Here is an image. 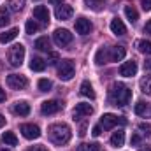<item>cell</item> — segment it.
Masks as SVG:
<instances>
[{"label": "cell", "instance_id": "obj_1", "mask_svg": "<svg viewBox=\"0 0 151 151\" xmlns=\"http://www.w3.org/2000/svg\"><path fill=\"white\" fill-rule=\"evenodd\" d=\"M47 134H49V141L53 144H56V146L67 144L70 141V137H72V132H70L69 125H65V123H55V125H51L49 130H47Z\"/></svg>", "mask_w": 151, "mask_h": 151}, {"label": "cell", "instance_id": "obj_2", "mask_svg": "<svg viewBox=\"0 0 151 151\" xmlns=\"http://www.w3.org/2000/svg\"><path fill=\"white\" fill-rule=\"evenodd\" d=\"M132 99V90L123 84V83H114L111 86V91H109V100L113 102L114 106H127Z\"/></svg>", "mask_w": 151, "mask_h": 151}, {"label": "cell", "instance_id": "obj_3", "mask_svg": "<svg viewBox=\"0 0 151 151\" xmlns=\"http://www.w3.org/2000/svg\"><path fill=\"white\" fill-rule=\"evenodd\" d=\"M25 58V46L23 44H14L9 49V63L12 67H19Z\"/></svg>", "mask_w": 151, "mask_h": 151}, {"label": "cell", "instance_id": "obj_4", "mask_svg": "<svg viewBox=\"0 0 151 151\" xmlns=\"http://www.w3.org/2000/svg\"><path fill=\"white\" fill-rule=\"evenodd\" d=\"M118 123H119V125H125L127 119L121 118V116H116V114L107 113V114H104V116L100 118V123H99V125H100L104 130H111V128H114Z\"/></svg>", "mask_w": 151, "mask_h": 151}, {"label": "cell", "instance_id": "obj_5", "mask_svg": "<svg viewBox=\"0 0 151 151\" xmlns=\"http://www.w3.org/2000/svg\"><path fill=\"white\" fill-rule=\"evenodd\" d=\"M76 74V67H74V62L72 60H63L58 67V77L62 81H70Z\"/></svg>", "mask_w": 151, "mask_h": 151}, {"label": "cell", "instance_id": "obj_6", "mask_svg": "<svg viewBox=\"0 0 151 151\" xmlns=\"http://www.w3.org/2000/svg\"><path fill=\"white\" fill-rule=\"evenodd\" d=\"M7 86L12 90H25L28 86V79L21 74H11L7 76Z\"/></svg>", "mask_w": 151, "mask_h": 151}, {"label": "cell", "instance_id": "obj_7", "mask_svg": "<svg viewBox=\"0 0 151 151\" xmlns=\"http://www.w3.org/2000/svg\"><path fill=\"white\" fill-rule=\"evenodd\" d=\"M53 39H55V42L58 44V46H69L70 42H72V34L67 30V28H56L55 30V34H53Z\"/></svg>", "mask_w": 151, "mask_h": 151}, {"label": "cell", "instance_id": "obj_8", "mask_svg": "<svg viewBox=\"0 0 151 151\" xmlns=\"http://www.w3.org/2000/svg\"><path fill=\"white\" fill-rule=\"evenodd\" d=\"M19 130H21V134H23L25 139L34 141V139L40 137V128H39L37 125H34V123H25V125L19 127Z\"/></svg>", "mask_w": 151, "mask_h": 151}, {"label": "cell", "instance_id": "obj_9", "mask_svg": "<svg viewBox=\"0 0 151 151\" xmlns=\"http://www.w3.org/2000/svg\"><path fill=\"white\" fill-rule=\"evenodd\" d=\"M62 107H63V102H60V100H46L40 106V113L42 114H55V113H58Z\"/></svg>", "mask_w": 151, "mask_h": 151}, {"label": "cell", "instance_id": "obj_10", "mask_svg": "<svg viewBox=\"0 0 151 151\" xmlns=\"http://www.w3.org/2000/svg\"><path fill=\"white\" fill-rule=\"evenodd\" d=\"M127 55V49L123 46H114V47H107V60L109 62H119L123 60Z\"/></svg>", "mask_w": 151, "mask_h": 151}, {"label": "cell", "instance_id": "obj_11", "mask_svg": "<svg viewBox=\"0 0 151 151\" xmlns=\"http://www.w3.org/2000/svg\"><path fill=\"white\" fill-rule=\"evenodd\" d=\"M72 14H74V9H72L70 5H65V4H62V5H56V11H55V16H56V19H62V21H65V19H70V18H72Z\"/></svg>", "mask_w": 151, "mask_h": 151}, {"label": "cell", "instance_id": "obj_12", "mask_svg": "<svg viewBox=\"0 0 151 151\" xmlns=\"http://www.w3.org/2000/svg\"><path fill=\"white\" fill-rule=\"evenodd\" d=\"M135 74H137V63L134 60L125 62L119 67V76H123V77H132V76H135Z\"/></svg>", "mask_w": 151, "mask_h": 151}, {"label": "cell", "instance_id": "obj_13", "mask_svg": "<svg viewBox=\"0 0 151 151\" xmlns=\"http://www.w3.org/2000/svg\"><path fill=\"white\" fill-rule=\"evenodd\" d=\"M76 32H77L79 35L90 34V32H91V23H90V19H86V18L76 19Z\"/></svg>", "mask_w": 151, "mask_h": 151}, {"label": "cell", "instance_id": "obj_14", "mask_svg": "<svg viewBox=\"0 0 151 151\" xmlns=\"http://www.w3.org/2000/svg\"><path fill=\"white\" fill-rule=\"evenodd\" d=\"M91 113H93V107L90 104H86V102H81V104L76 106L74 109V119H79L83 116H90Z\"/></svg>", "mask_w": 151, "mask_h": 151}, {"label": "cell", "instance_id": "obj_15", "mask_svg": "<svg viewBox=\"0 0 151 151\" xmlns=\"http://www.w3.org/2000/svg\"><path fill=\"white\" fill-rule=\"evenodd\" d=\"M34 18L39 19V21H42V23H49V11H47V7L37 5L34 9Z\"/></svg>", "mask_w": 151, "mask_h": 151}, {"label": "cell", "instance_id": "obj_16", "mask_svg": "<svg viewBox=\"0 0 151 151\" xmlns=\"http://www.w3.org/2000/svg\"><path fill=\"white\" fill-rule=\"evenodd\" d=\"M12 113L18 114V116H28V114H30V106H28V102H25V100L16 102V104L12 106Z\"/></svg>", "mask_w": 151, "mask_h": 151}, {"label": "cell", "instance_id": "obj_17", "mask_svg": "<svg viewBox=\"0 0 151 151\" xmlns=\"http://www.w3.org/2000/svg\"><path fill=\"white\" fill-rule=\"evenodd\" d=\"M111 32H113L114 35H125L127 34V27L123 25V21L119 18H114L113 21H111Z\"/></svg>", "mask_w": 151, "mask_h": 151}, {"label": "cell", "instance_id": "obj_18", "mask_svg": "<svg viewBox=\"0 0 151 151\" xmlns=\"http://www.w3.org/2000/svg\"><path fill=\"white\" fill-rule=\"evenodd\" d=\"M79 93L83 95V97H88V99H95V90H93V86H91V83L90 81H83L81 83V88H79Z\"/></svg>", "mask_w": 151, "mask_h": 151}, {"label": "cell", "instance_id": "obj_19", "mask_svg": "<svg viewBox=\"0 0 151 151\" xmlns=\"http://www.w3.org/2000/svg\"><path fill=\"white\" fill-rule=\"evenodd\" d=\"M123 142H125V132L123 130H118L111 135V146L113 148H121Z\"/></svg>", "mask_w": 151, "mask_h": 151}, {"label": "cell", "instance_id": "obj_20", "mask_svg": "<svg viewBox=\"0 0 151 151\" xmlns=\"http://www.w3.org/2000/svg\"><path fill=\"white\" fill-rule=\"evenodd\" d=\"M18 34H19V30H18V28H11V30H7V32L0 34V44H7V42L14 40V39L18 37Z\"/></svg>", "mask_w": 151, "mask_h": 151}, {"label": "cell", "instance_id": "obj_21", "mask_svg": "<svg viewBox=\"0 0 151 151\" xmlns=\"http://www.w3.org/2000/svg\"><path fill=\"white\" fill-rule=\"evenodd\" d=\"M30 69H32L34 72H42V70L46 69V62H44L42 58H39V56H34L32 62H30Z\"/></svg>", "mask_w": 151, "mask_h": 151}, {"label": "cell", "instance_id": "obj_22", "mask_svg": "<svg viewBox=\"0 0 151 151\" xmlns=\"http://www.w3.org/2000/svg\"><path fill=\"white\" fill-rule=\"evenodd\" d=\"M84 5L88 7V9H91V11H102L104 9V5H106V0H84Z\"/></svg>", "mask_w": 151, "mask_h": 151}, {"label": "cell", "instance_id": "obj_23", "mask_svg": "<svg viewBox=\"0 0 151 151\" xmlns=\"http://www.w3.org/2000/svg\"><path fill=\"white\" fill-rule=\"evenodd\" d=\"M2 142L5 146H18V137L12 132H5V134H2Z\"/></svg>", "mask_w": 151, "mask_h": 151}, {"label": "cell", "instance_id": "obj_24", "mask_svg": "<svg viewBox=\"0 0 151 151\" xmlns=\"http://www.w3.org/2000/svg\"><path fill=\"white\" fill-rule=\"evenodd\" d=\"M107 47H100L95 55V63L97 65H102V63H107Z\"/></svg>", "mask_w": 151, "mask_h": 151}, {"label": "cell", "instance_id": "obj_25", "mask_svg": "<svg viewBox=\"0 0 151 151\" xmlns=\"http://www.w3.org/2000/svg\"><path fill=\"white\" fill-rule=\"evenodd\" d=\"M35 47H37L39 51H47V53H49L51 42H49V39L47 37H39L37 40H35Z\"/></svg>", "mask_w": 151, "mask_h": 151}, {"label": "cell", "instance_id": "obj_26", "mask_svg": "<svg viewBox=\"0 0 151 151\" xmlns=\"http://www.w3.org/2000/svg\"><path fill=\"white\" fill-rule=\"evenodd\" d=\"M141 90H142L144 95L151 97V76H144L141 79Z\"/></svg>", "mask_w": 151, "mask_h": 151}, {"label": "cell", "instance_id": "obj_27", "mask_svg": "<svg viewBox=\"0 0 151 151\" xmlns=\"http://www.w3.org/2000/svg\"><path fill=\"white\" fill-rule=\"evenodd\" d=\"M125 16L128 18L130 23H135V21L139 19V14H137V11H135L132 5H125Z\"/></svg>", "mask_w": 151, "mask_h": 151}, {"label": "cell", "instance_id": "obj_28", "mask_svg": "<svg viewBox=\"0 0 151 151\" xmlns=\"http://www.w3.org/2000/svg\"><path fill=\"white\" fill-rule=\"evenodd\" d=\"M9 2V7H11V11H14V12H19L23 7H25V2L27 0H7Z\"/></svg>", "mask_w": 151, "mask_h": 151}, {"label": "cell", "instance_id": "obj_29", "mask_svg": "<svg viewBox=\"0 0 151 151\" xmlns=\"http://www.w3.org/2000/svg\"><path fill=\"white\" fill-rule=\"evenodd\" d=\"M137 47H139L141 53H144V55H151V42L150 40H139V42H137Z\"/></svg>", "mask_w": 151, "mask_h": 151}, {"label": "cell", "instance_id": "obj_30", "mask_svg": "<svg viewBox=\"0 0 151 151\" xmlns=\"http://www.w3.org/2000/svg\"><path fill=\"white\" fill-rule=\"evenodd\" d=\"M9 21H11V18H9V11H7L5 7H2V9H0V28L5 27Z\"/></svg>", "mask_w": 151, "mask_h": 151}, {"label": "cell", "instance_id": "obj_31", "mask_svg": "<svg viewBox=\"0 0 151 151\" xmlns=\"http://www.w3.org/2000/svg\"><path fill=\"white\" fill-rule=\"evenodd\" d=\"M39 90L40 91H51V88H53V83L49 81V79H39Z\"/></svg>", "mask_w": 151, "mask_h": 151}, {"label": "cell", "instance_id": "obj_32", "mask_svg": "<svg viewBox=\"0 0 151 151\" xmlns=\"http://www.w3.org/2000/svg\"><path fill=\"white\" fill-rule=\"evenodd\" d=\"M25 28H27V34H35V32H39V25L34 21V19H28Z\"/></svg>", "mask_w": 151, "mask_h": 151}, {"label": "cell", "instance_id": "obj_33", "mask_svg": "<svg viewBox=\"0 0 151 151\" xmlns=\"http://www.w3.org/2000/svg\"><path fill=\"white\" fill-rule=\"evenodd\" d=\"M146 109H148V104H144V102H137L135 107H134L135 114H139V116H142V114L146 113Z\"/></svg>", "mask_w": 151, "mask_h": 151}, {"label": "cell", "instance_id": "obj_34", "mask_svg": "<svg viewBox=\"0 0 151 151\" xmlns=\"http://www.w3.org/2000/svg\"><path fill=\"white\" fill-rule=\"evenodd\" d=\"M58 60H60V55L55 53V51H49V55H47V63H49V65H56Z\"/></svg>", "mask_w": 151, "mask_h": 151}, {"label": "cell", "instance_id": "obj_35", "mask_svg": "<svg viewBox=\"0 0 151 151\" xmlns=\"http://www.w3.org/2000/svg\"><path fill=\"white\" fill-rule=\"evenodd\" d=\"M77 151H99V144H81Z\"/></svg>", "mask_w": 151, "mask_h": 151}, {"label": "cell", "instance_id": "obj_36", "mask_svg": "<svg viewBox=\"0 0 151 151\" xmlns=\"http://www.w3.org/2000/svg\"><path fill=\"white\" fill-rule=\"evenodd\" d=\"M130 144H132V146H139V144H141V135L134 134V135H132V139H130Z\"/></svg>", "mask_w": 151, "mask_h": 151}, {"label": "cell", "instance_id": "obj_37", "mask_svg": "<svg viewBox=\"0 0 151 151\" xmlns=\"http://www.w3.org/2000/svg\"><path fill=\"white\" fill-rule=\"evenodd\" d=\"M139 130H144L148 135H151V125L148 123H139Z\"/></svg>", "mask_w": 151, "mask_h": 151}, {"label": "cell", "instance_id": "obj_38", "mask_svg": "<svg viewBox=\"0 0 151 151\" xmlns=\"http://www.w3.org/2000/svg\"><path fill=\"white\" fill-rule=\"evenodd\" d=\"M100 134H102V127H100V125H95L93 130H91V135H93V137H99Z\"/></svg>", "mask_w": 151, "mask_h": 151}, {"label": "cell", "instance_id": "obj_39", "mask_svg": "<svg viewBox=\"0 0 151 151\" xmlns=\"http://www.w3.org/2000/svg\"><path fill=\"white\" fill-rule=\"evenodd\" d=\"M141 5L144 11H151V0H141Z\"/></svg>", "mask_w": 151, "mask_h": 151}, {"label": "cell", "instance_id": "obj_40", "mask_svg": "<svg viewBox=\"0 0 151 151\" xmlns=\"http://www.w3.org/2000/svg\"><path fill=\"white\" fill-rule=\"evenodd\" d=\"M144 32H146V34H151V19L144 25Z\"/></svg>", "mask_w": 151, "mask_h": 151}, {"label": "cell", "instance_id": "obj_41", "mask_svg": "<svg viewBox=\"0 0 151 151\" xmlns=\"http://www.w3.org/2000/svg\"><path fill=\"white\" fill-rule=\"evenodd\" d=\"M28 151H46V148L44 146H34V148H30Z\"/></svg>", "mask_w": 151, "mask_h": 151}, {"label": "cell", "instance_id": "obj_42", "mask_svg": "<svg viewBox=\"0 0 151 151\" xmlns=\"http://www.w3.org/2000/svg\"><path fill=\"white\" fill-rule=\"evenodd\" d=\"M5 100V90H2V86H0V102H4Z\"/></svg>", "mask_w": 151, "mask_h": 151}, {"label": "cell", "instance_id": "obj_43", "mask_svg": "<svg viewBox=\"0 0 151 151\" xmlns=\"http://www.w3.org/2000/svg\"><path fill=\"white\" fill-rule=\"evenodd\" d=\"M62 2L63 0H49V4H53V5H62Z\"/></svg>", "mask_w": 151, "mask_h": 151}, {"label": "cell", "instance_id": "obj_44", "mask_svg": "<svg viewBox=\"0 0 151 151\" xmlns=\"http://www.w3.org/2000/svg\"><path fill=\"white\" fill-rule=\"evenodd\" d=\"M144 69L151 70V60H150V62H144Z\"/></svg>", "mask_w": 151, "mask_h": 151}, {"label": "cell", "instance_id": "obj_45", "mask_svg": "<svg viewBox=\"0 0 151 151\" xmlns=\"http://www.w3.org/2000/svg\"><path fill=\"white\" fill-rule=\"evenodd\" d=\"M4 125H5V118H4V116H2V114H0V128H2V127H4Z\"/></svg>", "mask_w": 151, "mask_h": 151}, {"label": "cell", "instance_id": "obj_46", "mask_svg": "<svg viewBox=\"0 0 151 151\" xmlns=\"http://www.w3.org/2000/svg\"><path fill=\"white\" fill-rule=\"evenodd\" d=\"M139 151H151V146H146V148H141Z\"/></svg>", "mask_w": 151, "mask_h": 151}, {"label": "cell", "instance_id": "obj_47", "mask_svg": "<svg viewBox=\"0 0 151 151\" xmlns=\"http://www.w3.org/2000/svg\"><path fill=\"white\" fill-rule=\"evenodd\" d=\"M0 151H11V150H5V148H4V150H0Z\"/></svg>", "mask_w": 151, "mask_h": 151}]
</instances>
